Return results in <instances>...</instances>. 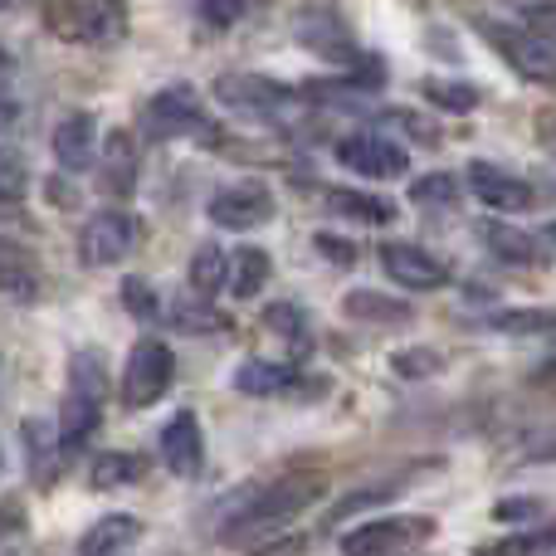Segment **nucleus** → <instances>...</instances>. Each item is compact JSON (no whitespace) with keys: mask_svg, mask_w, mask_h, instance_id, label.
I'll return each mask as SVG.
<instances>
[{"mask_svg":"<svg viewBox=\"0 0 556 556\" xmlns=\"http://www.w3.org/2000/svg\"><path fill=\"white\" fill-rule=\"evenodd\" d=\"M538 381H542V386H556V362L542 366V371H538Z\"/></svg>","mask_w":556,"mask_h":556,"instance_id":"c03bdc74","label":"nucleus"},{"mask_svg":"<svg viewBox=\"0 0 556 556\" xmlns=\"http://www.w3.org/2000/svg\"><path fill=\"white\" fill-rule=\"evenodd\" d=\"M493 518L498 522H518V518H538V503H498V508H493Z\"/></svg>","mask_w":556,"mask_h":556,"instance_id":"37998d69","label":"nucleus"},{"mask_svg":"<svg viewBox=\"0 0 556 556\" xmlns=\"http://www.w3.org/2000/svg\"><path fill=\"white\" fill-rule=\"evenodd\" d=\"M317 250H323L327 264H337V269H352V264H356V244H352V240H337V235H317Z\"/></svg>","mask_w":556,"mask_h":556,"instance_id":"a19ab883","label":"nucleus"},{"mask_svg":"<svg viewBox=\"0 0 556 556\" xmlns=\"http://www.w3.org/2000/svg\"><path fill=\"white\" fill-rule=\"evenodd\" d=\"M464 186L498 215L532 211V201H538V195H532V181H522V176L503 172V166H493V162H473L469 172H464Z\"/></svg>","mask_w":556,"mask_h":556,"instance_id":"4468645a","label":"nucleus"},{"mask_svg":"<svg viewBox=\"0 0 556 556\" xmlns=\"http://www.w3.org/2000/svg\"><path fill=\"white\" fill-rule=\"evenodd\" d=\"M147 473V464L137 459V454H127V450H108V454H98L93 459V469H88V483L93 489H127V483H137Z\"/></svg>","mask_w":556,"mask_h":556,"instance_id":"bb28decb","label":"nucleus"},{"mask_svg":"<svg viewBox=\"0 0 556 556\" xmlns=\"http://www.w3.org/2000/svg\"><path fill=\"white\" fill-rule=\"evenodd\" d=\"M20 117H25V103H20L15 74H0V132H15Z\"/></svg>","mask_w":556,"mask_h":556,"instance_id":"ea45409f","label":"nucleus"},{"mask_svg":"<svg viewBox=\"0 0 556 556\" xmlns=\"http://www.w3.org/2000/svg\"><path fill=\"white\" fill-rule=\"evenodd\" d=\"M434 532V518H371L342 538V556H395Z\"/></svg>","mask_w":556,"mask_h":556,"instance_id":"9b49d317","label":"nucleus"},{"mask_svg":"<svg viewBox=\"0 0 556 556\" xmlns=\"http://www.w3.org/2000/svg\"><path fill=\"white\" fill-rule=\"evenodd\" d=\"M391 366H395V376H405V381H425V376H440L444 356L430 352V346H410V352H395Z\"/></svg>","mask_w":556,"mask_h":556,"instance_id":"c9c22d12","label":"nucleus"},{"mask_svg":"<svg viewBox=\"0 0 556 556\" xmlns=\"http://www.w3.org/2000/svg\"><path fill=\"white\" fill-rule=\"evenodd\" d=\"M337 162L346 166V172L366 176V181H401L405 172H410V152H405L401 142H391V137L381 132H352L337 142Z\"/></svg>","mask_w":556,"mask_h":556,"instance_id":"1a4fd4ad","label":"nucleus"},{"mask_svg":"<svg viewBox=\"0 0 556 556\" xmlns=\"http://www.w3.org/2000/svg\"><path fill=\"white\" fill-rule=\"evenodd\" d=\"M327 211H332L337 220L371 225V230L395 220V201H386V195H366V191H332L327 195Z\"/></svg>","mask_w":556,"mask_h":556,"instance_id":"b1692460","label":"nucleus"},{"mask_svg":"<svg viewBox=\"0 0 556 556\" xmlns=\"http://www.w3.org/2000/svg\"><path fill=\"white\" fill-rule=\"evenodd\" d=\"M381 269L395 278L401 288H410V293H430V288H444L450 283V269H444V260H434L430 250H420V244H381Z\"/></svg>","mask_w":556,"mask_h":556,"instance_id":"2eb2a0df","label":"nucleus"},{"mask_svg":"<svg viewBox=\"0 0 556 556\" xmlns=\"http://www.w3.org/2000/svg\"><path fill=\"white\" fill-rule=\"evenodd\" d=\"M254 5H260V0H201V20L211 29H230V25H240Z\"/></svg>","mask_w":556,"mask_h":556,"instance_id":"e433bc0d","label":"nucleus"},{"mask_svg":"<svg viewBox=\"0 0 556 556\" xmlns=\"http://www.w3.org/2000/svg\"><path fill=\"white\" fill-rule=\"evenodd\" d=\"M395 493H401V479H381V483H366V489L346 493L342 503H332V508H327V522H346V518H352V513H362V508H376V503H391Z\"/></svg>","mask_w":556,"mask_h":556,"instance_id":"7c9ffc66","label":"nucleus"},{"mask_svg":"<svg viewBox=\"0 0 556 556\" xmlns=\"http://www.w3.org/2000/svg\"><path fill=\"white\" fill-rule=\"evenodd\" d=\"M235 386H240L244 395H283L298 386V366L250 356V362H240V371H235Z\"/></svg>","mask_w":556,"mask_h":556,"instance_id":"5701e85b","label":"nucleus"},{"mask_svg":"<svg viewBox=\"0 0 556 556\" xmlns=\"http://www.w3.org/2000/svg\"><path fill=\"white\" fill-rule=\"evenodd\" d=\"M20 440H25V464H29V479L35 489H54L59 469H64V440H59V425L49 420H25L20 425Z\"/></svg>","mask_w":556,"mask_h":556,"instance_id":"f3484780","label":"nucleus"},{"mask_svg":"<svg viewBox=\"0 0 556 556\" xmlns=\"http://www.w3.org/2000/svg\"><path fill=\"white\" fill-rule=\"evenodd\" d=\"M156 450H162V464L176 473V479H201V469H205V434H201L195 410L176 415V420L162 430Z\"/></svg>","mask_w":556,"mask_h":556,"instance_id":"dca6fc26","label":"nucleus"},{"mask_svg":"<svg viewBox=\"0 0 556 556\" xmlns=\"http://www.w3.org/2000/svg\"><path fill=\"white\" fill-rule=\"evenodd\" d=\"M264 323H269L278 337H288L298 352H307V317L298 303H269L264 307Z\"/></svg>","mask_w":556,"mask_h":556,"instance_id":"473e14b6","label":"nucleus"},{"mask_svg":"<svg viewBox=\"0 0 556 556\" xmlns=\"http://www.w3.org/2000/svg\"><path fill=\"white\" fill-rule=\"evenodd\" d=\"M346 317H356V323H410V303L405 298H391V293H376V288H352V293L342 298Z\"/></svg>","mask_w":556,"mask_h":556,"instance_id":"4be33fe9","label":"nucleus"},{"mask_svg":"<svg viewBox=\"0 0 556 556\" xmlns=\"http://www.w3.org/2000/svg\"><path fill=\"white\" fill-rule=\"evenodd\" d=\"M532 459H556V440H552V444H542V450L532 454Z\"/></svg>","mask_w":556,"mask_h":556,"instance_id":"a18cd8bd","label":"nucleus"},{"mask_svg":"<svg viewBox=\"0 0 556 556\" xmlns=\"http://www.w3.org/2000/svg\"><path fill=\"white\" fill-rule=\"evenodd\" d=\"M0 74H15V68H10V54H5V49H0Z\"/></svg>","mask_w":556,"mask_h":556,"instance_id":"de8ad7c7","label":"nucleus"},{"mask_svg":"<svg viewBox=\"0 0 556 556\" xmlns=\"http://www.w3.org/2000/svg\"><path fill=\"white\" fill-rule=\"evenodd\" d=\"M93 166H98V191L113 195V201H127L137 191V176H142V156H137L132 132H123V127L103 132Z\"/></svg>","mask_w":556,"mask_h":556,"instance_id":"ddd939ff","label":"nucleus"},{"mask_svg":"<svg viewBox=\"0 0 556 556\" xmlns=\"http://www.w3.org/2000/svg\"><path fill=\"white\" fill-rule=\"evenodd\" d=\"M420 98L430 108H440V113H454V117H469L473 108H479V88L459 84V78H425Z\"/></svg>","mask_w":556,"mask_h":556,"instance_id":"cd10ccee","label":"nucleus"},{"mask_svg":"<svg viewBox=\"0 0 556 556\" xmlns=\"http://www.w3.org/2000/svg\"><path fill=\"white\" fill-rule=\"evenodd\" d=\"M327 479L323 473H293V479H278L269 489H254L230 518L220 522V542H235V547H250V542L274 538L283 522H293L303 508H313L323 498Z\"/></svg>","mask_w":556,"mask_h":556,"instance_id":"f257e3e1","label":"nucleus"},{"mask_svg":"<svg viewBox=\"0 0 556 556\" xmlns=\"http://www.w3.org/2000/svg\"><path fill=\"white\" fill-rule=\"evenodd\" d=\"M211 220L220 225V230H254V225H269L278 215V195L269 191L264 181H235V186H220V191L211 195Z\"/></svg>","mask_w":556,"mask_h":556,"instance_id":"9d476101","label":"nucleus"},{"mask_svg":"<svg viewBox=\"0 0 556 556\" xmlns=\"http://www.w3.org/2000/svg\"><path fill=\"white\" fill-rule=\"evenodd\" d=\"M39 293H45V278H39L35 260H29L20 244L0 240V298H10V303H35Z\"/></svg>","mask_w":556,"mask_h":556,"instance_id":"aec40b11","label":"nucleus"},{"mask_svg":"<svg viewBox=\"0 0 556 556\" xmlns=\"http://www.w3.org/2000/svg\"><path fill=\"white\" fill-rule=\"evenodd\" d=\"M103 405H108V371L98 352H74L68 362V386H64V405H59V440L64 454H78L93 430L103 425Z\"/></svg>","mask_w":556,"mask_h":556,"instance_id":"f03ea898","label":"nucleus"},{"mask_svg":"<svg viewBox=\"0 0 556 556\" xmlns=\"http://www.w3.org/2000/svg\"><path fill=\"white\" fill-rule=\"evenodd\" d=\"M10 532H25V508L15 498L0 503V538H10Z\"/></svg>","mask_w":556,"mask_h":556,"instance_id":"79ce46f5","label":"nucleus"},{"mask_svg":"<svg viewBox=\"0 0 556 556\" xmlns=\"http://www.w3.org/2000/svg\"><path fill=\"white\" fill-rule=\"evenodd\" d=\"M137 538H142V522H137L132 513H108L103 522H93V528L84 532L78 556H117V552L132 547Z\"/></svg>","mask_w":556,"mask_h":556,"instance_id":"412c9836","label":"nucleus"},{"mask_svg":"<svg viewBox=\"0 0 556 556\" xmlns=\"http://www.w3.org/2000/svg\"><path fill=\"white\" fill-rule=\"evenodd\" d=\"M172 323L181 327V332H230V317H225L215 303H205V298H186V303H176Z\"/></svg>","mask_w":556,"mask_h":556,"instance_id":"c756f323","label":"nucleus"},{"mask_svg":"<svg viewBox=\"0 0 556 556\" xmlns=\"http://www.w3.org/2000/svg\"><path fill=\"white\" fill-rule=\"evenodd\" d=\"M137 132L142 142H176L186 132H211V117H205V103L191 84H172V88H156L142 108H137Z\"/></svg>","mask_w":556,"mask_h":556,"instance_id":"39448f33","label":"nucleus"},{"mask_svg":"<svg viewBox=\"0 0 556 556\" xmlns=\"http://www.w3.org/2000/svg\"><path fill=\"white\" fill-rule=\"evenodd\" d=\"M556 542V532L552 528H542V532H513V538H503V542H489V547H479L473 556H538V552H547Z\"/></svg>","mask_w":556,"mask_h":556,"instance_id":"2f4dec72","label":"nucleus"},{"mask_svg":"<svg viewBox=\"0 0 556 556\" xmlns=\"http://www.w3.org/2000/svg\"><path fill=\"white\" fill-rule=\"evenodd\" d=\"M25 191H29V166H25V156H20L15 147H0V201L15 205V201H25Z\"/></svg>","mask_w":556,"mask_h":556,"instance_id":"72a5a7b5","label":"nucleus"},{"mask_svg":"<svg viewBox=\"0 0 556 556\" xmlns=\"http://www.w3.org/2000/svg\"><path fill=\"white\" fill-rule=\"evenodd\" d=\"M215 103L230 108L240 117L254 123H288V117L303 108V93L278 78H260V74H220L215 78Z\"/></svg>","mask_w":556,"mask_h":556,"instance_id":"423d86ee","label":"nucleus"},{"mask_svg":"<svg viewBox=\"0 0 556 556\" xmlns=\"http://www.w3.org/2000/svg\"><path fill=\"white\" fill-rule=\"evenodd\" d=\"M137 244V220L127 211H98L93 220L78 235V254L93 269H108V264H123Z\"/></svg>","mask_w":556,"mask_h":556,"instance_id":"f8f14e48","label":"nucleus"},{"mask_svg":"<svg viewBox=\"0 0 556 556\" xmlns=\"http://www.w3.org/2000/svg\"><path fill=\"white\" fill-rule=\"evenodd\" d=\"M479 240L489 244L498 260H508V264H547V250H542V240L538 235H528V230H513L508 220H483L479 225Z\"/></svg>","mask_w":556,"mask_h":556,"instance_id":"6ab92c4d","label":"nucleus"},{"mask_svg":"<svg viewBox=\"0 0 556 556\" xmlns=\"http://www.w3.org/2000/svg\"><path fill=\"white\" fill-rule=\"evenodd\" d=\"M542 240H547L552 250H556V220H547V230H542Z\"/></svg>","mask_w":556,"mask_h":556,"instance_id":"49530a36","label":"nucleus"},{"mask_svg":"<svg viewBox=\"0 0 556 556\" xmlns=\"http://www.w3.org/2000/svg\"><path fill=\"white\" fill-rule=\"evenodd\" d=\"M191 288H195V298H205V303H215L220 288H230V254H225L220 244H201V250H195Z\"/></svg>","mask_w":556,"mask_h":556,"instance_id":"a878e982","label":"nucleus"},{"mask_svg":"<svg viewBox=\"0 0 556 556\" xmlns=\"http://www.w3.org/2000/svg\"><path fill=\"white\" fill-rule=\"evenodd\" d=\"M293 39L307 49V54H317L323 64L342 68V74H352L356 64H362V45H356L352 25L342 20V10L323 5V0H313V5H303L293 15Z\"/></svg>","mask_w":556,"mask_h":556,"instance_id":"0eeeda50","label":"nucleus"},{"mask_svg":"<svg viewBox=\"0 0 556 556\" xmlns=\"http://www.w3.org/2000/svg\"><path fill=\"white\" fill-rule=\"evenodd\" d=\"M493 332H503V337H552L556 313L552 307H508V313H493Z\"/></svg>","mask_w":556,"mask_h":556,"instance_id":"c85d7f7f","label":"nucleus"},{"mask_svg":"<svg viewBox=\"0 0 556 556\" xmlns=\"http://www.w3.org/2000/svg\"><path fill=\"white\" fill-rule=\"evenodd\" d=\"M123 307L132 317H142V323H152L162 307H156V293H152V283L147 278H123Z\"/></svg>","mask_w":556,"mask_h":556,"instance_id":"4c0bfd02","label":"nucleus"},{"mask_svg":"<svg viewBox=\"0 0 556 556\" xmlns=\"http://www.w3.org/2000/svg\"><path fill=\"white\" fill-rule=\"evenodd\" d=\"M176 381V356L162 337H142V342L127 352L123 366V405L127 410H147L156 405Z\"/></svg>","mask_w":556,"mask_h":556,"instance_id":"6e6552de","label":"nucleus"},{"mask_svg":"<svg viewBox=\"0 0 556 556\" xmlns=\"http://www.w3.org/2000/svg\"><path fill=\"white\" fill-rule=\"evenodd\" d=\"M98 123L88 113H68L59 117L54 127V162L64 166V172H88V166L98 162Z\"/></svg>","mask_w":556,"mask_h":556,"instance_id":"a211bd4d","label":"nucleus"},{"mask_svg":"<svg viewBox=\"0 0 556 556\" xmlns=\"http://www.w3.org/2000/svg\"><path fill=\"white\" fill-rule=\"evenodd\" d=\"M45 29L68 45L108 49L127 35L123 0H45Z\"/></svg>","mask_w":556,"mask_h":556,"instance_id":"7ed1b4c3","label":"nucleus"},{"mask_svg":"<svg viewBox=\"0 0 556 556\" xmlns=\"http://www.w3.org/2000/svg\"><path fill=\"white\" fill-rule=\"evenodd\" d=\"M473 29L483 35V45L498 49V59L528 84H556V45L547 35L528 25H508V20H473Z\"/></svg>","mask_w":556,"mask_h":556,"instance_id":"20e7f679","label":"nucleus"},{"mask_svg":"<svg viewBox=\"0 0 556 556\" xmlns=\"http://www.w3.org/2000/svg\"><path fill=\"white\" fill-rule=\"evenodd\" d=\"M513 10L522 15V25L538 29V35H556V0H513Z\"/></svg>","mask_w":556,"mask_h":556,"instance_id":"58836bf2","label":"nucleus"},{"mask_svg":"<svg viewBox=\"0 0 556 556\" xmlns=\"http://www.w3.org/2000/svg\"><path fill=\"white\" fill-rule=\"evenodd\" d=\"M269 278H274V260L264 250L244 244V250L230 254V293L235 298H260L264 288H269Z\"/></svg>","mask_w":556,"mask_h":556,"instance_id":"393cba45","label":"nucleus"},{"mask_svg":"<svg viewBox=\"0 0 556 556\" xmlns=\"http://www.w3.org/2000/svg\"><path fill=\"white\" fill-rule=\"evenodd\" d=\"M410 201H420V205H454V201H459V181H454L450 172L415 176V181H410Z\"/></svg>","mask_w":556,"mask_h":556,"instance_id":"f704fd0d","label":"nucleus"}]
</instances>
